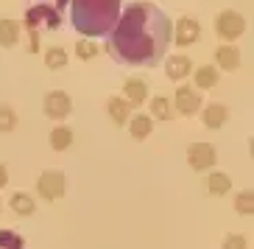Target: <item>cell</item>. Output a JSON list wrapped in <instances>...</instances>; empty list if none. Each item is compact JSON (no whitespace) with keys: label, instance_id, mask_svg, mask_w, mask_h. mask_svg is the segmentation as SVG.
I'll use <instances>...</instances> for the list:
<instances>
[{"label":"cell","instance_id":"6da1fadb","mask_svg":"<svg viewBox=\"0 0 254 249\" xmlns=\"http://www.w3.org/2000/svg\"><path fill=\"white\" fill-rule=\"evenodd\" d=\"M173 45V23L151 0H134L123 8L112 34L106 37V51L115 62L131 68H157Z\"/></svg>","mask_w":254,"mask_h":249},{"label":"cell","instance_id":"7a4b0ae2","mask_svg":"<svg viewBox=\"0 0 254 249\" xmlns=\"http://www.w3.org/2000/svg\"><path fill=\"white\" fill-rule=\"evenodd\" d=\"M70 23L81 37H109L123 0H70Z\"/></svg>","mask_w":254,"mask_h":249},{"label":"cell","instance_id":"3957f363","mask_svg":"<svg viewBox=\"0 0 254 249\" xmlns=\"http://www.w3.org/2000/svg\"><path fill=\"white\" fill-rule=\"evenodd\" d=\"M25 28H28V51L37 53L39 51V28L56 31L62 25V8H56L53 3L39 0L37 6H31L25 11Z\"/></svg>","mask_w":254,"mask_h":249},{"label":"cell","instance_id":"277c9868","mask_svg":"<svg viewBox=\"0 0 254 249\" xmlns=\"http://www.w3.org/2000/svg\"><path fill=\"white\" fill-rule=\"evenodd\" d=\"M243 31H246V17L238 14V11L224 8V11L215 17V34L224 39V42H229V45H235V39L243 37Z\"/></svg>","mask_w":254,"mask_h":249},{"label":"cell","instance_id":"5b68a950","mask_svg":"<svg viewBox=\"0 0 254 249\" xmlns=\"http://www.w3.org/2000/svg\"><path fill=\"white\" fill-rule=\"evenodd\" d=\"M42 112H45L51 121H64V118L73 112V98H70L64 90H51V92H45V98H42Z\"/></svg>","mask_w":254,"mask_h":249},{"label":"cell","instance_id":"8992f818","mask_svg":"<svg viewBox=\"0 0 254 249\" xmlns=\"http://www.w3.org/2000/svg\"><path fill=\"white\" fill-rule=\"evenodd\" d=\"M64 185H67L64 174H62V171H56V168H51V171H42V174H39L37 193L42 199H48V202H56V199L64 196Z\"/></svg>","mask_w":254,"mask_h":249},{"label":"cell","instance_id":"52a82bcc","mask_svg":"<svg viewBox=\"0 0 254 249\" xmlns=\"http://www.w3.org/2000/svg\"><path fill=\"white\" fill-rule=\"evenodd\" d=\"M204 106L201 95H198V90L195 87H187V84H179L176 87V95H173V109L179 115H198V109Z\"/></svg>","mask_w":254,"mask_h":249},{"label":"cell","instance_id":"ba28073f","mask_svg":"<svg viewBox=\"0 0 254 249\" xmlns=\"http://www.w3.org/2000/svg\"><path fill=\"white\" fill-rule=\"evenodd\" d=\"M187 163L193 171H209L218 163V149L212 143H193L187 149Z\"/></svg>","mask_w":254,"mask_h":249},{"label":"cell","instance_id":"9c48e42d","mask_svg":"<svg viewBox=\"0 0 254 249\" xmlns=\"http://www.w3.org/2000/svg\"><path fill=\"white\" fill-rule=\"evenodd\" d=\"M198 37H201V25H198V20H193V17H179V20L173 23V45L176 48L193 45Z\"/></svg>","mask_w":254,"mask_h":249},{"label":"cell","instance_id":"30bf717a","mask_svg":"<svg viewBox=\"0 0 254 249\" xmlns=\"http://www.w3.org/2000/svg\"><path fill=\"white\" fill-rule=\"evenodd\" d=\"M123 98H126L131 106H142L145 101L151 98V95H148V82L140 79V76L126 79V84H123Z\"/></svg>","mask_w":254,"mask_h":249},{"label":"cell","instance_id":"8fae6325","mask_svg":"<svg viewBox=\"0 0 254 249\" xmlns=\"http://www.w3.org/2000/svg\"><path fill=\"white\" fill-rule=\"evenodd\" d=\"M198 115H201V123L207 129H221L229 118V109H226V104H207L198 109Z\"/></svg>","mask_w":254,"mask_h":249},{"label":"cell","instance_id":"7c38bea8","mask_svg":"<svg viewBox=\"0 0 254 249\" xmlns=\"http://www.w3.org/2000/svg\"><path fill=\"white\" fill-rule=\"evenodd\" d=\"M106 109H109V118H112L115 126H126L128 118H131V104L126 98H120V95H109Z\"/></svg>","mask_w":254,"mask_h":249},{"label":"cell","instance_id":"4fadbf2b","mask_svg":"<svg viewBox=\"0 0 254 249\" xmlns=\"http://www.w3.org/2000/svg\"><path fill=\"white\" fill-rule=\"evenodd\" d=\"M165 73H168L171 82H182V79H187V73H193V62L182 56V53H176V56L165 62Z\"/></svg>","mask_w":254,"mask_h":249},{"label":"cell","instance_id":"5bb4252c","mask_svg":"<svg viewBox=\"0 0 254 249\" xmlns=\"http://www.w3.org/2000/svg\"><path fill=\"white\" fill-rule=\"evenodd\" d=\"M215 68H221V70H238L240 68V51L235 45H229V42H226V45H221L215 51Z\"/></svg>","mask_w":254,"mask_h":249},{"label":"cell","instance_id":"9a60e30c","mask_svg":"<svg viewBox=\"0 0 254 249\" xmlns=\"http://www.w3.org/2000/svg\"><path fill=\"white\" fill-rule=\"evenodd\" d=\"M128 132H131V137L134 140H145V137H151V132H154V118L145 112H137L128 118Z\"/></svg>","mask_w":254,"mask_h":249},{"label":"cell","instance_id":"2e32d148","mask_svg":"<svg viewBox=\"0 0 254 249\" xmlns=\"http://www.w3.org/2000/svg\"><path fill=\"white\" fill-rule=\"evenodd\" d=\"M204 190H207L209 196H226L232 190V179L221 171H212L209 176H204Z\"/></svg>","mask_w":254,"mask_h":249},{"label":"cell","instance_id":"e0dca14e","mask_svg":"<svg viewBox=\"0 0 254 249\" xmlns=\"http://www.w3.org/2000/svg\"><path fill=\"white\" fill-rule=\"evenodd\" d=\"M8 207H11L17 216H34V213H37V202H34V196L25 193V190H17L14 196L8 199Z\"/></svg>","mask_w":254,"mask_h":249},{"label":"cell","instance_id":"ac0fdd59","mask_svg":"<svg viewBox=\"0 0 254 249\" xmlns=\"http://www.w3.org/2000/svg\"><path fill=\"white\" fill-rule=\"evenodd\" d=\"M48 143L53 151H67L73 146V129L70 126H53L51 135H48Z\"/></svg>","mask_w":254,"mask_h":249},{"label":"cell","instance_id":"d6986e66","mask_svg":"<svg viewBox=\"0 0 254 249\" xmlns=\"http://www.w3.org/2000/svg\"><path fill=\"white\" fill-rule=\"evenodd\" d=\"M20 42V23L3 17L0 20V48H14Z\"/></svg>","mask_w":254,"mask_h":249},{"label":"cell","instance_id":"ffe728a7","mask_svg":"<svg viewBox=\"0 0 254 249\" xmlns=\"http://www.w3.org/2000/svg\"><path fill=\"white\" fill-rule=\"evenodd\" d=\"M193 82H195V90H212L218 84V68L212 65H201V68L193 70Z\"/></svg>","mask_w":254,"mask_h":249},{"label":"cell","instance_id":"44dd1931","mask_svg":"<svg viewBox=\"0 0 254 249\" xmlns=\"http://www.w3.org/2000/svg\"><path fill=\"white\" fill-rule=\"evenodd\" d=\"M176 109H173V101L168 95H154L151 98V118H157V121H171Z\"/></svg>","mask_w":254,"mask_h":249},{"label":"cell","instance_id":"7402d4cb","mask_svg":"<svg viewBox=\"0 0 254 249\" xmlns=\"http://www.w3.org/2000/svg\"><path fill=\"white\" fill-rule=\"evenodd\" d=\"M64 65H67V51L59 48V45L48 48V51H45V68L48 70H62Z\"/></svg>","mask_w":254,"mask_h":249},{"label":"cell","instance_id":"603a6c76","mask_svg":"<svg viewBox=\"0 0 254 249\" xmlns=\"http://www.w3.org/2000/svg\"><path fill=\"white\" fill-rule=\"evenodd\" d=\"M0 249H25V238L14 230H0Z\"/></svg>","mask_w":254,"mask_h":249},{"label":"cell","instance_id":"cb8c5ba5","mask_svg":"<svg viewBox=\"0 0 254 249\" xmlns=\"http://www.w3.org/2000/svg\"><path fill=\"white\" fill-rule=\"evenodd\" d=\"M235 210L240 216H252L254 213V190H240L235 196Z\"/></svg>","mask_w":254,"mask_h":249},{"label":"cell","instance_id":"d4e9b609","mask_svg":"<svg viewBox=\"0 0 254 249\" xmlns=\"http://www.w3.org/2000/svg\"><path fill=\"white\" fill-rule=\"evenodd\" d=\"M17 129V112L8 104H0V132H14Z\"/></svg>","mask_w":254,"mask_h":249},{"label":"cell","instance_id":"484cf974","mask_svg":"<svg viewBox=\"0 0 254 249\" xmlns=\"http://www.w3.org/2000/svg\"><path fill=\"white\" fill-rule=\"evenodd\" d=\"M95 53H98V45L92 39H81V42L75 45V56H78V59H92Z\"/></svg>","mask_w":254,"mask_h":249},{"label":"cell","instance_id":"4316f807","mask_svg":"<svg viewBox=\"0 0 254 249\" xmlns=\"http://www.w3.org/2000/svg\"><path fill=\"white\" fill-rule=\"evenodd\" d=\"M221 249H249V241H246V235H240V233H229L224 238V247Z\"/></svg>","mask_w":254,"mask_h":249},{"label":"cell","instance_id":"83f0119b","mask_svg":"<svg viewBox=\"0 0 254 249\" xmlns=\"http://www.w3.org/2000/svg\"><path fill=\"white\" fill-rule=\"evenodd\" d=\"M6 182H8V168L0 163V188H6Z\"/></svg>","mask_w":254,"mask_h":249},{"label":"cell","instance_id":"f1b7e54d","mask_svg":"<svg viewBox=\"0 0 254 249\" xmlns=\"http://www.w3.org/2000/svg\"><path fill=\"white\" fill-rule=\"evenodd\" d=\"M45 3H53L56 8H62V11H64V6H67L70 0H45Z\"/></svg>","mask_w":254,"mask_h":249},{"label":"cell","instance_id":"f546056e","mask_svg":"<svg viewBox=\"0 0 254 249\" xmlns=\"http://www.w3.org/2000/svg\"><path fill=\"white\" fill-rule=\"evenodd\" d=\"M0 207H3V204H0Z\"/></svg>","mask_w":254,"mask_h":249}]
</instances>
